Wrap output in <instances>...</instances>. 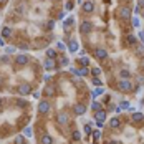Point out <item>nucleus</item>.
<instances>
[{"mask_svg": "<svg viewBox=\"0 0 144 144\" xmlns=\"http://www.w3.org/2000/svg\"><path fill=\"white\" fill-rule=\"evenodd\" d=\"M118 88L121 91H131L133 90V83H131L129 80H121L119 83H118Z\"/></svg>", "mask_w": 144, "mask_h": 144, "instance_id": "f257e3e1", "label": "nucleus"}, {"mask_svg": "<svg viewBox=\"0 0 144 144\" xmlns=\"http://www.w3.org/2000/svg\"><path fill=\"white\" fill-rule=\"evenodd\" d=\"M48 111H50V103L45 101V99H43V101H40V103H38V113H40V114H47Z\"/></svg>", "mask_w": 144, "mask_h": 144, "instance_id": "f03ea898", "label": "nucleus"}, {"mask_svg": "<svg viewBox=\"0 0 144 144\" xmlns=\"http://www.w3.org/2000/svg\"><path fill=\"white\" fill-rule=\"evenodd\" d=\"M32 93V86H30L28 83H25V85H22L20 88H18V95H22V96H27V95H30Z\"/></svg>", "mask_w": 144, "mask_h": 144, "instance_id": "7ed1b4c3", "label": "nucleus"}, {"mask_svg": "<svg viewBox=\"0 0 144 144\" xmlns=\"http://www.w3.org/2000/svg\"><path fill=\"white\" fill-rule=\"evenodd\" d=\"M119 17L123 18V20H129V18H131V8L121 7V8H119Z\"/></svg>", "mask_w": 144, "mask_h": 144, "instance_id": "20e7f679", "label": "nucleus"}, {"mask_svg": "<svg viewBox=\"0 0 144 144\" xmlns=\"http://www.w3.org/2000/svg\"><path fill=\"white\" fill-rule=\"evenodd\" d=\"M43 66H45L47 71H50V70H55V68H56V63H55L53 58H47L45 61H43Z\"/></svg>", "mask_w": 144, "mask_h": 144, "instance_id": "39448f33", "label": "nucleus"}, {"mask_svg": "<svg viewBox=\"0 0 144 144\" xmlns=\"http://www.w3.org/2000/svg\"><path fill=\"white\" fill-rule=\"evenodd\" d=\"M95 10V3H93V0H86L83 3V12L85 13H91V12Z\"/></svg>", "mask_w": 144, "mask_h": 144, "instance_id": "423d86ee", "label": "nucleus"}, {"mask_svg": "<svg viewBox=\"0 0 144 144\" xmlns=\"http://www.w3.org/2000/svg\"><path fill=\"white\" fill-rule=\"evenodd\" d=\"M15 63L18 65V66H25L28 63V56L27 55H18L17 58H15Z\"/></svg>", "mask_w": 144, "mask_h": 144, "instance_id": "0eeeda50", "label": "nucleus"}, {"mask_svg": "<svg viewBox=\"0 0 144 144\" xmlns=\"http://www.w3.org/2000/svg\"><path fill=\"white\" fill-rule=\"evenodd\" d=\"M95 56L98 60H106V58H108V52H106L104 48H98L95 52Z\"/></svg>", "mask_w": 144, "mask_h": 144, "instance_id": "6e6552de", "label": "nucleus"}, {"mask_svg": "<svg viewBox=\"0 0 144 144\" xmlns=\"http://www.w3.org/2000/svg\"><path fill=\"white\" fill-rule=\"evenodd\" d=\"M80 30H81V33H90L91 32V30H93V25L90 23V22H83V23H81V27H80Z\"/></svg>", "mask_w": 144, "mask_h": 144, "instance_id": "1a4fd4ad", "label": "nucleus"}, {"mask_svg": "<svg viewBox=\"0 0 144 144\" xmlns=\"http://www.w3.org/2000/svg\"><path fill=\"white\" fill-rule=\"evenodd\" d=\"M71 73H75L76 76H86L90 71H88V66H83V68H80V70H75V68H71Z\"/></svg>", "mask_w": 144, "mask_h": 144, "instance_id": "9d476101", "label": "nucleus"}, {"mask_svg": "<svg viewBox=\"0 0 144 144\" xmlns=\"http://www.w3.org/2000/svg\"><path fill=\"white\" fill-rule=\"evenodd\" d=\"M78 48H80V45H78V41H76V40H71L70 43H68V50H70L71 53L78 52Z\"/></svg>", "mask_w": 144, "mask_h": 144, "instance_id": "9b49d317", "label": "nucleus"}, {"mask_svg": "<svg viewBox=\"0 0 144 144\" xmlns=\"http://www.w3.org/2000/svg\"><path fill=\"white\" fill-rule=\"evenodd\" d=\"M75 113H76L78 116L85 114V113H86V106L85 104H76V106H75Z\"/></svg>", "mask_w": 144, "mask_h": 144, "instance_id": "f8f14e48", "label": "nucleus"}, {"mask_svg": "<svg viewBox=\"0 0 144 144\" xmlns=\"http://www.w3.org/2000/svg\"><path fill=\"white\" fill-rule=\"evenodd\" d=\"M95 118L98 121H103L104 123V119H106V113L103 111V109H99V111H96V114H95Z\"/></svg>", "mask_w": 144, "mask_h": 144, "instance_id": "ddd939ff", "label": "nucleus"}, {"mask_svg": "<svg viewBox=\"0 0 144 144\" xmlns=\"http://www.w3.org/2000/svg\"><path fill=\"white\" fill-rule=\"evenodd\" d=\"M68 119H70L68 114H63V113H60V114H58V123L60 124H68Z\"/></svg>", "mask_w": 144, "mask_h": 144, "instance_id": "4468645a", "label": "nucleus"}, {"mask_svg": "<svg viewBox=\"0 0 144 144\" xmlns=\"http://www.w3.org/2000/svg\"><path fill=\"white\" fill-rule=\"evenodd\" d=\"M142 118H144L142 113H134V114L131 116V119H133L134 123H141V121H142Z\"/></svg>", "mask_w": 144, "mask_h": 144, "instance_id": "2eb2a0df", "label": "nucleus"}, {"mask_svg": "<svg viewBox=\"0 0 144 144\" xmlns=\"http://www.w3.org/2000/svg\"><path fill=\"white\" fill-rule=\"evenodd\" d=\"M91 93H93V98H98V96H101L104 93V90H103V86H98V88L95 91H91Z\"/></svg>", "mask_w": 144, "mask_h": 144, "instance_id": "dca6fc26", "label": "nucleus"}, {"mask_svg": "<svg viewBox=\"0 0 144 144\" xmlns=\"http://www.w3.org/2000/svg\"><path fill=\"white\" fill-rule=\"evenodd\" d=\"M134 52H136V55L142 56L144 55V47L142 45H134Z\"/></svg>", "mask_w": 144, "mask_h": 144, "instance_id": "f3484780", "label": "nucleus"}, {"mask_svg": "<svg viewBox=\"0 0 144 144\" xmlns=\"http://www.w3.org/2000/svg\"><path fill=\"white\" fill-rule=\"evenodd\" d=\"M53 142V139H52V136H48V134H45L41 137V144H52Z\"/></svg>", "mask_w": 144, "mask_h": 144, "instance_id": "a211bd4d", "label": "nucleus"}, {"mask_svg": "<svg viewBox=\"0 0 144 144\" xmlns=\"http://www.w3.org/2000/svg\"><path fill=\"white\" fill-rule=\"evenodd\" d=\"M2 35L5 36V38H8V36L12 35V28H10V27H3V30H2Z\"/></svg>", "mask_w": 144, "mask_h": 144, "instance_id": "6ab92c4d", "label": "nucleus"}, {"mask_svg": "<svg viewBox=\"0 0 144 144\" xmlns=\"http://www.w3.org/2000/svg\"><path fill=\"white\" fill-rule=\"evenodd\" d=\"M119 124H121V123H119V119H118V118H113V119L109 121V126H111L113 129H114V128H118Z\"/></svg>", "mask_w": 144, "mask_h": 144, "instance_id": "aec40b11", "label": "nucleus"}, {"mask_svg": "<svg viewBox=\"0 0 144 144\" xmlns=\"http://www.w3.org/2000/svg\"><path fill=\"white\" fill-rule=\"evenodd\" d=\"M119 76H121L123 80H128V78H131V73H129L128 70H121V71H119Z\"/></svg>", "mask_w": 144, "mask_h": 144, "instance_id": "412c9836", "label": "nucleus"}, {"mask_svg": "<svg viewBox=\"0 0 144 144\" xmlns=\"http://www.w3.org/2000/svg\"><path fill=\"white\" fill-rule=\"evenodd\" d=\"M47 56H48V58H53V60H55V58H56V52H55L53 48H48V50H47Z\"/></svg>", "mask_w": 144, "mask_h": 144, "instance_id": "4be33fe9", "label": "nucleus"}, {"mask_svg": "<svg viewBox=\"0 0 144 144\" xmlns=\"http://www.w3.org/2000/svg\"><path fill=\"white\" fill-rule=\"evenodd\" d=\"M71 139H73V141H80V139H81V133H80V131H73Z\"/></svg>", "mask_w": 144, "mask_h": 144, "instance_id": "5701e85b", "label": "nucleus"}, {"mask_svg": "<svg viewBox=\"0 0 144 144\" xmlns=\"http://www.w3.org/2000/svg\"><path fill=\"white\" fill-rule=\"evenodd\" d=\"M73 22H75V18H73V17L66 18V20L63 22V27H66V28H68V27H70V25H73Z\"/></svg>", "mask_w": 144, "mask_h": 144, "instance_id": "b1692460", "label": "nucleus"}, {"mask_svg": "<svg viewBox=\"0 0 144 144\" xmlns=\"http://www.w3.org/2000/svg\"><path fill=\"white\" fill-rule=\"evenodd\" d=\"M133 25H134V28H139L141 27V22H139V18H137V17H133Z\"/></svg>", "mask_w": 144, "mask_h": 144, "instance_id": "393cba45", "label": "nucleus"}, {"mask_svg": "<svg viewBox=\"0 0 144 144\" xmlns=\"http://www.w3.org/2000/svg\"><path fill=\"white\" fill-rule=\"evenodd\" d=\"M93 85H95V86H103V81L99 80L98 76H95V78H93Z\"/></svg>", "mask_w": 144, "mask_h": 144, "instance_id": "a878e982", "label": "nucleus"}, {"mask_svg": "<svg viewBox=\"0 0 144 144\" xmlns=\"http://www.w3.org/2000/svg\"><path fill=\"white\" fill-rule=\"evenodd\" d=\"M45 28H47V30H53V28H55V22H53V20H50V22H47V25H45Z\"/></svg>", "mask_w": 144, "mask_h": 144, "instance_id": "bb28decb", "label": "nucleus"}, {"mask_svg": "<svg viewBox=\"0 0 144 144\" xmlns=\"http://www.w3.org/2000/svg\"><path fill=\"white\" fill-rule=\"evenodd\" d=\"M126 40H128V43H129V45H136V36H133V35H129V36H128V38H126Z\"/></svg>", "mask_w": 144, "mask_h": 144, "instance_id": "cd10ccee", "label": "nucleus"}, {"mask_svg": "<svg viewBox=\"0 0 144 144\" xmlns=\"http://www.w3.org/2000/svg\"><path fill=\"white\" fill-rule=\"evenodd\" d=\"M23 134L30 137V136H32V134H33V133H32V128H30V126H27V128H25V129H23Z\"/></svg>", "mask_w": 144, "mask_h": 144, "instance_id": "c85d7f7f", "label": "nucleus"}, {"mask_svg": "<svg viewBox=\"0 0 144 144\" xmlns=\"http://www.w3.org/2000/svg\"><path fill=\"white\" fill-rule=\"evenodd\" d=\"M91 108L95 109V111H99V109H101V104L96 103V101H93V103H91Z\"/></svg>", "mask_w": 144, "mask_h": 144, "instance_id": "c756f323", "label": "nucleus"}, {"mask_svg": "<svg viewBox=\"0 0 144 144\" xmlns=\"http://www.w3.org/2000/svg\"><path fill=\"white\" fill-rule=\"evenodd\" d=\"M93 136H95V139H99V137H101V131H93Z\"/></svg>", "mask_w": 144, "mask_h": 144, "instance_id": "7c9ffc66", "label": "nucleus"}, {"mask_svg": "<svg viewBox=\"0 0 144 144\" xmlns=\"http://www.w3.org/2000/svg\"><path fill=\"white\" fill-rule=\"evenodd\" d=\"M91 73L95 75V76H98V75L101 73V68H93V70H91Z\"/></svg>", "mask_w": 144, "mask_h": 144, "instance_id": "2f4dec72", "label": "nucleus"}, {"mask_svg": "<svg viewBox=\"0 0 144 144\" xmlns=\"http://www.w3.org/2000/svg\"><path fill=\"white\" fill-rule=\"evenodd\" d=\"M85 133L86 134H91V124H85Z\"/></svg>", "mask_w": 144, "mask_h": 144, "instance_id": "473e14b6", "label": "nucleus"}, {"mask_svg": "<svg viewBox=\"0 0 144 144\" xmlns=\"http://www.w3.org/2000/svg\"><path fill=\"white\" fill-rule=\"evenodd\" d=\"M15 50H17L15 47H5V52H7V53H13Z\"/></svg>", "mask_w": 144, "mask_h": 144, "instance_id": "72a5a7b5", "label": "nucleus"}, {"mask_svg": "<svg viewBox=\"0 0 144 144\" xmlns=\"http://www.w3.org/2000/svg\"><path fill=\"white\" fill-rule=\"evenodd\" d=\"M53 91H55L53 86H48V88H47V95H48V96H52V95H53Z\"/></svg>", "mask_w": 144, "mask_h": 144, "instance_id": "f704fd0d", "label": "nucleus"}, {"mask_svg": "<svg viewBox=\"0 0 144 144\" xmlns=\"http://www.w3.org/2000/svg\"><path fill=\"white\" fill-rule=\"evenodd\" d=\"M121 109H129V103L128 101H123L121 103Z\"/></svg>", "mask_w": 144, "mask_h": 144, "instance_id": "c9c22d12", "label": "nucleus"}, {"mask_svg": "<svg viewBox=\"0 0 144 144\" xmlns=\"http://www.w3.org/2000/svg\"><path fill=\"white\" fill-rule=\"evenodd\" d=\"M81 65H83V66H88L90 65V60L88 58H81Z\"/></svg>", "mask_w": 144, "mask_h": 144, "instance_id": "e433bc0d", "label": "nucleus"}, {"mask_svg": "<svg viewBox=\"0 0 144 144\" xmlns=\"http://www.w3.org/2000/svg\"><path fill=\"white\" fill-rule=\"evenodd\" d=\"M139 38H141V41H142V45H144V30H141V32H139Z\"/></svg>", "mask_w": 144, "mask_h": 144, "instance_id": "4c0bfd02", "label": "nucleus"}, {"mask_svg": "<svg viewBox=\"0 0 144 144\" xmlns=\"http://www.w3.org/2000/svg\"><path fill=\"white\" fill-rule=\"evenodd\" d=\"M56 47H58V50H65V43H61V41H60Z\"/></svg>", "mask_w": 144, "mask_h": 144, "instance_id": "58836bf2", "label": "nucleus"}, {"mask_svg": "<svg viewBox=\"0 0 144 144\" xmlns=\"http://www.w3.org/2000/svg\"><path fill=\"white\" fill-rule=\"evenodd\" d=\"M22 139H23V137H22V136H17V139H15V142H17V144H22Z\"/></svg>", "mask_w": 144, "mask_h": 144, "instance_id": "ea45409f", "label": "nucleus"}, {"mask_svg": "<svg viewBox=\"0 0 144 144\" xmlns=\"http://www.w3.org/2000/svg\"><path fill=\"white\" fill-rule=\"evenodd\" d=\"M71 8H73V3L68 2V3H66V10H71Z\"/></svg>", "mask_w": 144, "mask_h": 144, "instance_id": "a19ab883", "label": "nucleus"}, {"mask_svg": "<svg viewBox=\"0 0 144 144\" xmlns=\"http://www.w3.org/2000/svg\"><path fill=\"white\" fill-rule=\"evenodd\" d=\"M0 47H5V40L2 38V36H0Z\"/></svg>", "mask_w": 144, "mask_h": 144, "instance_id": "79ce46f5", "label": "nucleus"}, {"mask_svg": "<svg viewBox=\"0 0 144 144\" xmlns=\"http://www.w3.org/2000/svg\"><path fill=\"white\" fill-rule=\"evenodd\" d=\"M139 7H141V8L144 7V0H139Z\"/></svg>", "mask_w": 144, "mask_h": 144, "instance_id": "37998d69", "label": "nucleus"}, {"mask_svg": "<svg viewBox=\"0 0 144 144\" xmlns=\"http://www.w3.org/2000/svg\"><path fill=\"white\" fill-rule=\"evenodd\" d=\"M109 144H118V142H116V141H111V142H109Z\"/></svg>", "mask_w": 144, "mask_h": 144, "instance_id": "c03bdc74", "label": "nucleus"}, {"mask_svg": "<svg viewBox=\"0 0 144 144\" xmlns=\"http://www.w3.org/2000/svg\"><path fill=\"white\" fill-rule=\"evenodd\" d=\"M5 2H7V0H0V3H5Z\"/></svg>", "mask_w": 144, "mask_h": 144, "instance_id": "a18cd8bd", "label": "nucleus"}, {"mask_svg": "<svg viewBox=\"0 0 144 144\" xmlns=\"http://www.w3.org/2000/svg\"><path fill=\"white\" fill-rule=\"evenodd\" d=\"M141 15H142V18H144V12H142V13H141Z\"/></svg>", "mask_w": 144, "mask_h": 144, "instance_id": "49530a36", "label": "nucleus"}, {"mask_svg": "<svg viewBox=\"0 0 144 144\" xmlns=\"http://www.w3.org/2000/svg\"><path fill=\"white\" fill-rule=\"evenodd\" d=\"M0 106H2V99H0Z\"/></svg>", "mask_w": 144, "mask_h": 144, "instance_id": "de8ad7c7", "label": "nucleus"}]
</instances>
